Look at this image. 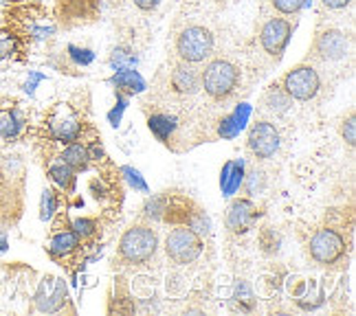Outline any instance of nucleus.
<instances>
[{
    "mask_svg": "<svg viewBox=\"0 0 356 316\" xmlns=\"http://www.w3.org/2000/svg\"><path fill=\"white\" fill-rule=\"evenodd\" d=\"M24 209V167L18 158H0V226L16 224Z\"/></svg>",
    "mask_w": 356,
    "mask_h": 316,
    "instance_id": "nucleus-1",
    "label": "nucleus"
},
{
    "mask_svg": "<svg viewBox=\"0 0 356 316\" xmlns=\"http://www.w3.org/2000/svg\"><path fill=\"white\" fill-rule=\"evenodd\" d=\"M240 66L227 58H216L204 66V71H200V88L213 101L229 99L240 88Z\"/></svg>",
    "mask_w": 356,
    "mask_h": 316,
    "instance_id": "nucleus-2",
    "label": "nucleus"
},
{
    "mask_svg": "<svg viewBox=\"0 0 356 316\" xmlns=\"http://www.w3.org/2000/svg\"><path fill=\"white\" fill-rule=\"evenodd\" d=\"M216 49V38L204 24H187L174 38V53L178 62L202 64L207 62Z\"/></svg>",
    "mask_w": 356,
    "mask_h": 316,
    "instance_id": "nucleus-3",
    "label": "nucleus"
},
{
    "mask_svg": "<svg viewBox=\"0 0 356 316\" xmlns=\"http://www.w3.org/2000/svg\"><path fill=\"white\" fill-rule=\"evenodd\" d=\"M352 55V35L337 26H319L308 51V62L337 64Z\"/></svg>",
    "mask_w": 356,
    "mask_h": 316,
    "instance_id": "nucleus-4",
    "label": "nucleus"
},
{
    "mask_svg": "<svg viewBox=\"0 0 356 316\" xmlns=\"http://www.w3.org/2000/svg\"><path fill=\"white\" fill-rule=\"evenodd\" d=\"M156 246H159V235L154 228H149L145 224H134L121 235L117 257L123 264L141 266L154 257Z\"/></svg>",
    "mask_w": 356,
    "mask_h": 316,
    "instance_id": "nucleus-5",
    "label": "nucleus"
},
{
    "mask_svg": "<svg viewBox=\"0 0 356 316\" xmlns=\"http://www.w3.org/2000/svg\"><path fill=\"white\" fill-rule=\"evenodd\" d=\"M282 88L295 101H310L317 97L321 88V75L312 64L304 62L282 77Z\"/></svg>",
    "mask_w": 356,
    "mask_h": 316,
    "instance_id": "nucleus-6",
    "label": "nucleus"
},
{
    "mask_svg": "<svg viewBox=\"0 0 356 316\" xmlns=\"http://www.w3.org/2000/svg\"><path fill=\"white\" fill-rule=\"evenodd\" d=\"M202 240L200 235L189 226H176L170 235L165 238V253L170 262L176 266L194 264L202 255Z\"/></svg>",
    "mask_w": 356,
    "mask_h": 316,
    "instance_id": "nucleus-7",
    "label": "nucleus"
},
{
    "mask_svg": "<svg viewBox=\"0 0 356 316\" xmlns=\"http://www.w3.org/2000/svg\"><path fill=\"white\" fill-rule=\"evenodd\" d=\"M308 255L312 262L321 266L339 264L346 257V240L334 228H319L312 233L308 242Z\"/></svg>",
    "mask_w": 356,
    "mask_h": 316,
    "instance_id": "nucleus-8",
    "label": "nucleus"
},
{
    "mask_svg": "<svg viewBox=\"0 0 356 316\" xmlns=\"http://www.w3.org/2000/svg\"><path fill=\"white\" fill-rule=\"evenodd\" d=\"M291 33H293V22L289 18L270 16L262 22V26H259V31H257L259 47H262V51L273 62H280L282 53L291 40Z\"/></svg>",
    "mask_w": 356,
    "mask_h": 316,
    "instance_id": "nucleus-9",
    "label": "nucleus"
},
{
    "mask_svg": "<svg viewBox=\"0 0 356 316\" xmlns=\"http://www.w3.org/2000/svg\"><path fill=\"white\" fill-rule=\"evenodd\" d=\"M246 145L257 158H270L275 156L277 147H280V132L277 128L268 121H257L249 132V139Z\"/></svg>",
    "mask_w": 356,
    "mask_h": 316,
    "instance_id": "nucleus-10",
    "label": "nucleus"
},
{
    "mask_svg": "<svg viewBox=\"0 0 356 316\" xmlns=\"http://www.w3.org/2000/svg\"><path fill=\"white\" fill-rule=\"evenodd\" d=\"M51 130L60 141H75L79 136V121L68 106H58L51 117Z\"/></svg>",
    "mask_w": 356,
    "mask_h": 316,
    "instance_id": "nucleus-11",
    "label": "nucleus"
},
{
    "mask_svg": "<svg viewBox=\"0 0 356 316\" xmlns=\"http://www.w3.org/2000/svg\"><path fill=\"white\" fill-rule=\"evenodd\" d=\"M170 84L178 94H194L200 90V73L194 64H176L170 73Z\"/></svg>",
    "mask_w": 356,
    "mask_h": 316,
    "instance_id": "nucleus-12",
    "label": "nucleus"
},
{
    "mask_svg": "<svg viewBox=\"0 0 356 316\" xmlns=\"http://www.w3.org/2000/svg\"><path fill=\"white\" fill-rule=\"evenodd\" d=\"M291 101H293V99L284 92V88H280V86H270V88L266 90V94H264L262 106H264V110H268V113H273V115H284L286 110L291 108Z\"/></svg>",
    "mask_w": 356,
    "mask_h": 316,
    "instance_id": "nucleus-13",
    "label": "nucleus"
},
{
    "mask_svg": "<svg viewBox=\"0 0 356 316\" xmlns=\"http://www.w3.org/2000/svg\"><path fill=\"white\" fill-rule=\"evenodd\" d=\"M44 288L40 290L38 297H42V299H38V303H40V310H53L51 308V301H58V303H62V301L66 299V290L62 288L60 279H44L42 283Z\"/></svg>",
    "mask_w": 356,
    "mask_h": 316,
    "instance_id": "nucleus-14",
    "label": "nucleus"
},
{
    "mask_svg": "<svg viewBox=\"0 0 356 316\" xmlns=\"http://www.w3.org/2000/svg\"><path fill=\"white\" fill-rule=\"evenodd\" d=\"M22 31L13 29V26H5L0 29V58H11L13 53L22 49Z\"/></svg>",
    "mask_w": 356,
    "mask_h": 316,
    "instance_id": "nucleus-15",
    "label": "nucleus"
},
{
    "mask_svg": "<svg viewBox=\"0 0 356 316\" xmlns=\"http://www.w3.org/2000/svg\"><path fill=\"white\" fill-rule=\"evenodd\" d=\"M62 163L68 165L71 169H84V167H86V163H88V152H86V147H84V145H79V143L68 145V147L64 149V154H62Z\"/></svg>",
    "mask_w": 356,
    "mask_h": 316,
    "instance_id": "nucleus-16",
    "label": "nucleus"
},
{
    "mask_svg": "<svg viewBox=\"0 0 356 316\" xmlns=\"http://www.w3.org/2000/svg\"><path fill=\"white\" fill-rule=\"evenodd\" d=\"M77 249V235L73 231H62V233H56V238L51 242V253L53 255H68Z\"/></svg>",
    "mask_w": 356,
    "mask_h": 316,
    "instance_id": "nucleus-17",
    "label": "nucleus"
},
{
    "mask_svg": "<svg viewBox=\"0 0 356 316\" xmlns=\"http://www.w3.org/2000/svg\"><path fill=\"white\" fill-rule=\"evenodd\" d=\"M301 5H304V0H270V7L284 18H295L301 11Z\"/></svg>",
    "mask_w": 356,
    "mask_h": 316,
    "instance_id": "nucleus-18",
    "label": "nucleus"
},
{
    "mask_svg": "<svg viewBox=\"0 0 356 316\" xmlns=\"http://www.w3.org/2000/svg\"><path fill=\"white\" fill-rule=\"evenodd\" d=\"M51 178L58 185H62V187H71V183H73V172H71V167H68V165L62 163L60 167H53L51 169Z\"/></svg>",
    "mask_w": 356,
    "mask_h": 316,
    "instance_id": "nucleus-19",
    "label": "nucleus"
},
{
    "mask_svg": "<svg viewBox=\"0 0 356 316\" xmlns=\"http://www.w3.org/2000/svg\"><path fill=\"white\" fill-rule=\"evenodd\" d=\"M18 130V123L13 119L11 113L7 110H0V136H13Z\"/></svg>",
    "mask_w": 356,
    "mask_h": 316,
    "instance_id": "nucleus-20",
    "label": "nucleus"
},
{
    "mask_svg": "<svg viewBox=\"0 0 356 316\" xmlns=\"http://www.w3.org/2000/svg\"><path fill=\"white\" fill-rule=\"evenodd\" d=\"M343 136L350 147H354V139H356V123H354V113H350L348 117V123L343 126Z\"/></svg>",
    "mask_w": 356,
    "mask_h": 316,
    "instance_id": "nucleus-21",
    "label": "nucleus"
},
{
    "mask_svg": "<svg viewBox=\"0 0 356 316\" xmlns=\"http://www.w3.org/2000/svg\"><path fill=\"white\" fill-rule=\"evenodd\" d=\"M321 5L330 11H343L352 5V0H321Z\"/></svg>",
    "mask_w": 356,
    "mask_h": 316,
    "instance_id": "nucleus-22",
    "label": "nucleus"
},
{
    "mask_svg": "<svg viewBox=\"0 0 356 316\" xmlns=\"http://www.w3.org/2000/svg\"><path fill=\"white\" fill-rule=\"evenodd\" d=\"M92 222H90V219H77V222H75V233H77V235H90V233H92Z\"/></svg>",
    "mask_w": 356,
    "mask_h": 316,
    "instance_id": "nucleus-23",
    "label": "nucleus"
},
{
    "mask_svg": "<svg viewBox=\"0 0 356 316\" xmlns=\"http://www.w3.org/2000/svg\"><path fill=\"white\" fill-rule=\"evenodd\" d=\"M132 3H134L136 9H141V11L149 13V11H154V9L161 5V0H132Z\"/></svg>",
    "mask_w": 356,
    "mask_h": 316,
    "instance_id": "nucleus-24",
    "label": "nucleus"
}]
</instances>
